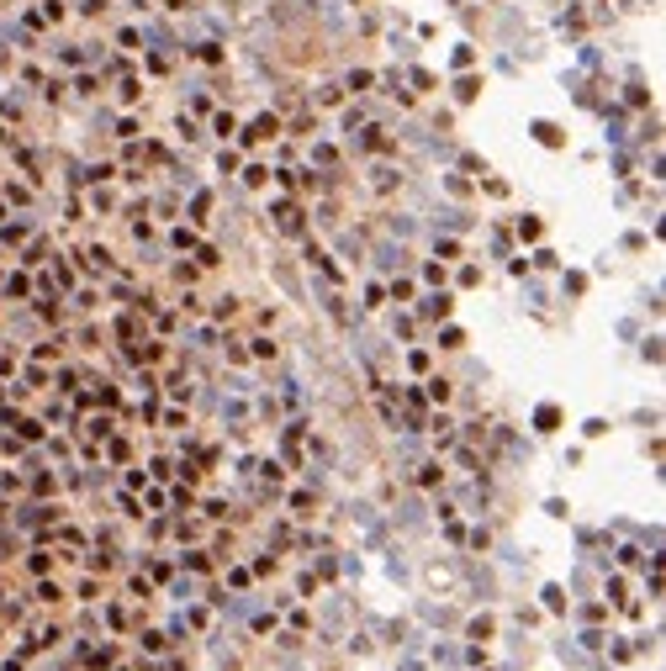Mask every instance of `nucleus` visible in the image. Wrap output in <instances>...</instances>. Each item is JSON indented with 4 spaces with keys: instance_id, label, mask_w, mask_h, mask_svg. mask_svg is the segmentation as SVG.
I'll use <instances>...</instances> for the list:
<instances>
[{
    "instance_id": "f257e3e1",
    "label": "nucleus",
    "mask_w": 666,
    "mask_h": 671,
    "mask_svg": "<svg viewBox=\"0 0 666 671\" xmlns=\"http://www.w3.org/2000/svg\"><path fill=\"white\" fill-rule=\"evenodd\" d=\"M534 138H539V143H545V148H560V143H566L555 122H534Z\"/></svg>"
},
{
    "instance_id": "7ed1b4c3",
    "label": "nucleus",
    "mask_w": 666,
    "mask_h": 671,
    "mask_svg": "<svg viewBox=\"0 0 666 671\" xmlns=\"http://www.w3.org/2000/svg\"><path fill=\"white\" fill-rule=\"evenodd\" d=\"M428 396H434V402H450V381H428Z\"/></svg>"
},
{
    "instance_id": "f03ea898",
    "label": "nucleus",
    "mask_w": 666,
    "mask_h": 671,
    "mask_svg": "<svg viewBox=\"0 0 666 671\" xmlns=\"http://www.w3.org/2000/svg\"><path fill=\"white\" fill-rule=\"evenodd\" d=\"M534 423H539V433H555L560 412H555V407H539V412H534Z\"/></svg>"
}]
</instances>
